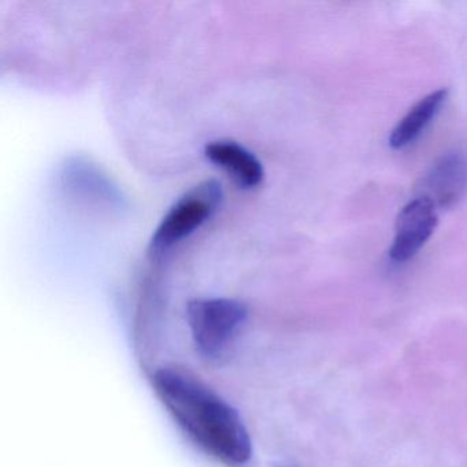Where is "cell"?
<instances>
[{"instance_id": "obj_1", "label": "cell", "mask_w": 467, "mask_h": 467, "mask_svg": "<svg viewBox=\"0 0 467 467\" xmlns=\"http://www.w3.org/2000/svg\"><path fill=\"white\" fill-rule=\"evenodd\" d=\"M152 379L163 406L204 452L228 467L250 463V434L231 404L195 377L177 368H161Z\"/></svg>"}, {"instance_id": "obj_2", "label": "cell", "mask_w": 467, "mask_h": 467, "mask_svg": "<svg viewBox=\"0 0 467 467\" xmlns=\"http://www.w3.org/2000/svg\"><path fill=\"white\" fill-rule=\"evenodd\" d=\"M187 316L199 354L207 359H218L245 321L247 308L237 300L199 299L188 305Z\"/></svg>"}, {"instance_id": "obj_3", "label": "cell", "mask_w": 467, "mask_h": 467, "mask_svg": "<svg viewBox=\"0 0 467 467\" xmlns=\"http://www.w3.org/2000/svg\"><path fill=\"white\" fill-rule=\"evenodd\" d=\"M223 196V188L215 180H207L188 191L161 221L150 243L151 253H165L193 234L214 214Z\"/></svg>"}, {"instance_id": "obj_4", "label": "cell", "mask_w": 467, "mask_h": 467, "mask_svg": "<svg viewBox=\"0 0 467 467\" xmlns=\"http://www.w3.org/2000/svg\"><path fill=\"white\" fill-rule=\"evenodd\" d=\"M437 207L429 199L417 196L399 213L389 258L403 264L414 258L428 243L439 223Z\"/></svg>"}, {"instance_id": "obj_5", "label": "cell", "mask_w": 467, "mask_h": 467, "mask_svg": "<svg viewBox=\"0 0 467 467\" xmlns=\"http://www.w3.org/2000/svg\"><path fill=\"white\" fill-rule=\"evenodd\" d=\"M418 191L437 209L458 203L467 192V157L462 152H447L440 157L420 179Z\"/></svg>"}, {"instance_id": "obj_6", "label": "cell", "mask_w": 467, "mask_h": 467, "mask_svg": "<svg viewBox=\"0 0 467 467\" xmlns=\"http://www.w3.org/2000/svg\"><path fill=\"white\" fill-rule=\"evenodd\" d=\"M204 154L215 165L228 171L243 188H254L264 180L261 161L234 140H217L207 144Z\"/></svg>"}, {"instance_id": "obj_7", "label": "cell", "mask_w": 467, "mask_h": 467, "mask_svg": "<svg viewBox=\"0 0 467 467\" xmlns=\"http://www.w3.org/2000/svg\"><path fill=\"white\" fill-rule=\"evenodd\" d=\"M448 89L440 88L423 97L409 113L398 122L389 136V146L393 150H403L411 146L426 128L431 124L447 100Z\"/></svg>"}]
</instances>
